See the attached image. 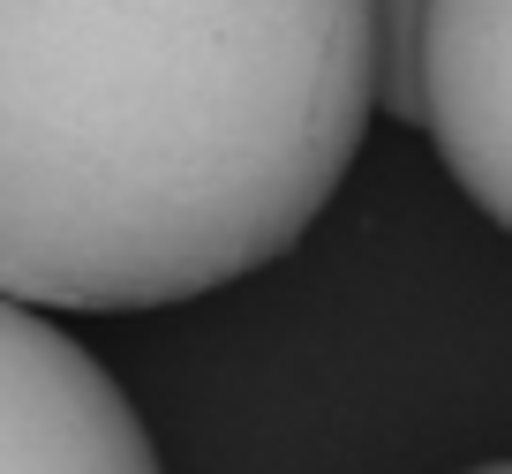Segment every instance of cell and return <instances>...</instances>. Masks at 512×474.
<instances>
[{"mask_svg":"<svg viewBox=\"0 0 512 474\" xmlns=\"http://www.w3.org/2000/svg\"><path fill=\"white\" fill-rule=\"evenodd\" d=\"M377 113V0H0V294L128 316L287 256Z\"/></svg>","mask_w":512,"mask_h":474,"instance_id":"1","label":"cell"},{"mask_svg":"<svg viewBox=\"0 0 512 474\" xmlns=\"http://www.w3.org/2000/svg\"><path fill=\"white\" fill-rule=\"evenodd\" d=\"M0 474H159L128 392L38 309L0 294Z\"/></svg>","mask_w":512,"mask_h":474,"instance_id":"2","label":"cell"},{"mask_svg":"<svg viewBox=\"0 0 512 474\" xmlns=\"http://www.w3.org/2000/svg\"><path fill=\"white\" fill-rule=\"evenodd\" d=\"M415 76L445 174L512 234V0H422Z\"/></svg>","mask_w":512,"mask_h":474,"instance_id":"3","label":"cell"},{"mask_svg":"<svg viewBox=\"0 0 512 474\" xmlns=\"http://www.w3.org/2000/svg\"><path fill=\"white\" fill-rule=\"evenodd\" d=\"M475 474H512V459H497V467H475Z\"/></svg>","mask_w":512,"mask_h":474,"instance_id":"4","label":"cell"}]
</instances>
